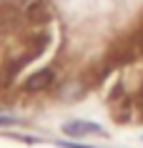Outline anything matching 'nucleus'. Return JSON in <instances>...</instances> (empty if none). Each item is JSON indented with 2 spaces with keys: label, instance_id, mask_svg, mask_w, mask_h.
<instances>
[{
  "label": "nucleus",
  "instance_id": "4",
  "mask_svg": "<svg viewBox=\"0 0 143 148\" xmlns=\"http://www.w3.org/2000/svg\"><path fill=\"white\" fill-rule=\"evenodd\" d=\"M65 136H73V138H80V136H90V133H101V128L95 123H88V121H70V123L63 125Z\"/></svg>",
  "mask_w": 143,
  "mask_h": 148
},
{
  "label": "nucleus",
  "instance_id": "3",
  "mask_svg": "<svg viewBox=\"0 0 143 148\" xmlns=\"http://www.w3.org/2000/svg\"><path fill=\"white\" fill-rule=\"evenodd\" d=\"M113 121H118V123H128V121H133L135 118V101L131 98H123L113 106Z\"/></svg>",
  "mask_w": 143,
  "mask_h": 148
},
{
  "label": "nucleus",
  "instance_id": "5",
  "mask_svg": "<svg viewBox=\"0 0 143 148\" xmlns=\"http://www.w3.org/2000/svg\"><path fill=\"white\" fill-rule=\"evenodd\" d=\"M135 113H138V121H143V86L138 90V98H135Z\"/></svg>",
  "mask_w": 143,
  "mask_h": 148
},
{
  "label": "nucleus",
  "instance_id": "1",
  "mask_svg": "<svg viewBox=\"0 0 143 148\" xmlns=\"http://www.w3.org/2000/svg\"><path fill=\"white\" fill-rule=\"evenodd\" d=\"M53 80H55V70L53 68H43V70H38V73H33L30 78L25 80V90L28 93H35V90H45V88H50L53 86Z\"/></svg>",
  "mask_w": 143,
  "mask_h": 148
},
{
  "label": "nucleus",
  "instance_id": "6",
  "mask_svg": "<svg viewBox=\"0 0 143 148\" xmlns=\"http://www.w3.org/2000/svg\"><path fill=\"white\" fill-rule=\"evenodd\" d=\"M15 123V118H10V116H0V125H13Z\"/></svg>",
  "mask_w": 143,
  "mask_h": 148
},
{
  "label": "nucleus",
  "instance_id": "2",
  "mask_svg": "<svg viewBox=\"0 0 143 148\" xmlns=\"http://www.w3.org/2000/svg\"><path fill=\"white\" fill-rule=\"evenodd\" d=\"M25 13H28V20H30L33 25H45L48 20H50V15H53V10H50V5H48L45 0H33V3H28L25 5Z\"/></svg>",
  "mask_w": 143,
  "mask_h": 148
}]
</instances>
